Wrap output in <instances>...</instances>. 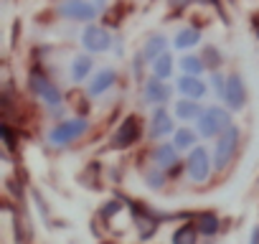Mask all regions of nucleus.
<instances>
[{"mask_svg":"<svg viewBox=\"0 0 259 244\" xmlns=\"http://www.w3.org/2000/svg\"><path fill=\"white\" fill-rule=\"evenodd\" d=\"M239 143H241V130L239 125H231L216 138V145H213V168L216 171H224L231 166V160L236 158L239 153Z\"/></svg>","mask_w":259,"mask_h":244,"instance_id":"obj_1","label":"nucleus"},{"mask_svg":"<svg viewBox=\"0 0 259 244\" xmlns=\"http://www.w3.org/2000/svg\"><path fill=\"white\" fill-rule=\"evenodd\" d=\"M229 125H231V114H229V109H224V107H206V109L198 114V119H196L198 135H201L203 140L219 138Z\"/></svg>","mask_w":259,"mask_h":244,"instance_id":"obj_2","label":"nucleus"},{"mask_svg":"<svg viewBox=\"0 0 259 244\" xmlns=\"http://www.w3.org/2000/svg\"><path fill=\"white\" fill-rule=\"evenodd\" d=\"M216 168H213V155H208V150L206 148H193V150H188V155H186V176H188V181L191 183H208V178H211V173H213Z\"/></svg>","mask_w":259,"mask_h":244,"instance_id":"obj_3","label":"nucleus"},{"mask_svg":"<svg viewBox=\"0 0 259 244\" xmlns=\"http://www.w3.org/2000/svg\"><path fill=\"white\" fill-rule=\"evenodd\" d=\"M87 128H89L87 117L61 119L59 125H54V128H51V133H49V143H51V145H56V148H64V145H69V143L79 140V138L87 133Z\"/></svg>","mask_w":259,"mask_h":244,"instance_id":"obj_4","label":"nucleus"},{"mask_svg":"<svg viewBox=\"0 0 259 244\" xmlns=\"http://www.w3.org/2000/svg\"><path fill=\"white\" fill-rule=\"evenodd\" d=\"M28 87H31V92H33L41 102H46L49 107H59V104L64 102L61 89H59L41 69H33V71L28 74Z\"/></svg>","mask_w":259,"mask_h":244,"instance_id":"obj_5","label":"nucleus"},{"mask_svg":"<svg viewBox=\"0 0 259 244\" xmlns=\"http://www.w3.org/2000/svg\"><path fill=\"white\" fill-rule=\"evenodd\" d=\"M56 13L66 21H74V23H92L97 18L99 8L92 0H59Z\"/></svg>","mask_w":259,"mask_h":244,"instance_id":"obj_6","label":"nucleus"},{"mask_svg":"<svg viewBox=\"0 0 259 244\" xmlns=\"http://www.w3.org/2000/svg\"><path fill=\"white\" fill-rule=\"evenodd\" d=\"M143 135V128H140V119L135 114H127L122 122H119V128L114 130V138H112V148L114 150H127V148H133Z\"/></svg>","mask_w":259,"mask_h":244,"instance_id":"obj_7","label":"nucleus"},{"mask_svg":"<svg viewBox=\"0 0 259 244\" xmlns=\"http://www.w3.org/2000/svg\"><path fill=\"white\" fill-rule=\"evenodd\" d=\"M81 46H84L89 54L109 51V46H112V33H109L107 28L92 23V26H87V28L81 31Z\"/></svg>","mask_w":259,"mask_h":244,"instance_id":"obj_8","label":"nucleus"},{"mask_svg":"<svg viewBox=\"0 0 259 244\" xmlns=\"http://www.w3.org/2000/svg\"><path fill=\"white\" fill-rule=\"evenodd\" d=\"M221 99L226 102V107L229 109H234V112H239L241 107H244V102H246V87H244V79H241V74H229L226 76V87H224V94H221Z\"/></svg>","mask_w":259,"mask_h":244,"instance_id":"obj_9","label":"nucleus"},{"mask_svg":"<svg viewBox=\"0 0 259 244\" xmlns=\"http://www.w3.org/2000/svg\"><path fill=\"white\" fill-rule=\"evenodd\" d=\"M173 94V87L168 84V79L153 76L143 84V102L145 104H165Z\"/></svg>","mask_w":259,"mask_h":244,"instance_id":"obj_10","label":"nucleus"},{"mask_svg":"<svg viewBox=\"0 0 259 244\" xmlns=\"http://www.w3.org/2000/svg\"><path fill=\"white\" fill-rule=\"evenodd\" d=\"M176 133V122H173V114L165 109V107H158L150 117V128H148V135L153 140H163L168 135Z\"/></svg>","mask_w":259,"mask_h":244,"instance_id":"obj_11","label":"nucleus"},{"mask_svg":"<svg viewBox=\"0 0 259 244\" xmlns=\"http://www.w3.org/2000/svg\"><path fill=\"white\" fill-rule=\"evenodd\" d=\"M178 153H181V150L176 148V143H160V145H155V148H153L150 158H153V163H155V166H160V168L170 171L173 166H178V163H181Z\"/></svg>","mask_w":259,"mask_h":244,"instance_id":"obj_12","label":"nucleus"},{"mask_svg":"<svg viewBox=\"0 0 259 244\" xmlns=\"http://www.w3.org/2000/svg\"><path fill=\"white\" fill-rule=\"evenodd\" d=\"M114 82H117V71H114V69H102V71H97V74L92 76V82H89V87H87V94H89V97H102L107 89L114 87Z\"/></svg>","mask_w":259,"mask_h":244,"instance_id":"obj_13","label":"nucleus"},{"mask_svg":"<svg viewBox=\"0 0 259 244\" xmlns=\"http://www.w3.org/2000/svg\"><path fill=\"white\" fill-rule=\"evenodd\" d=\"M176 89L181 92V97L201 99V97L208 92V84H206V82H201V79H198V76H193V74H183V76L178 79Z\"/></svg>","mask_w":259,"mask_h":244,"instance_id":"obj_14","label":"nucleus"},{"mask_svg":"<svg viewBox=\"0 0 259 244\" xmlns=\"http://www.w3.org/2000/svg\"><path fill=\"white\" fill-rule=\"evenodd\" d=\"M165 51H168V38H165L163 33H153V36L145 41L140 56H143V61H155V59H158L160 54H165Z\"/></svg>","mask_w":259,"mask_h":244,"instance_id":"obj_15","label":"nucleus"},{"mask_svg":"<svg viewBox=\"0 0 259 244\" xmlns=\"http://www.w3.org/2000/svg\"><path fill=\"white\" fill-rule=\"evenodd\" d=\"M201 112H203V107L198 104V99H191V97H181V99L176 102V107H173V114H176L178 119H183V122L198 119Z\"/></svg>","mask_w":259,"mask_h":244,"instance_id":"obj_16","label":"nucleus"},{"mask_svg":"<svg viewBox=\"0 0 259 244\" xmlns=\"http://www.w3.org/2000/svg\"><path fill=\"white\" fill-rule=\"evenodd\" d=\"M198 41H201V31H198L196 26H183V28L176 33L173 46H176L178 51H188V49L198 46Z\"/></svg>","mask_w":259,"mask_h":244,"instance_id":"obj_17","label":"nucleus"},{"mask_svg":"<svg viewBox=\"0 0 259 244\" xmlns=\"http://www.w3.org/2000/svg\"><path fill=\"white\" fill-rule=\"evenodd\" d=\"M196 226H198V231L203 236H216L221 231V219L213 211H203V214L196 216Z\"/></svg>","mask_w":259,"mask_h":244,"instance_id":"obj_18","label":"nucleus"},{"mask_svg":"<svg viewBox=\"0 0 259 244\" xmlns=\"http://www.w3.org/2000/svg\"><path fill=\"white\" fill-rule=\"evenodd\" d=\"M198 130H191V128H178L176 133H173V143H176V148L178 150H193L196 145H198Z\"/></svg>","mask_w":259,"mask_h":244,"instance_id":"obj_19","label":"nucleus"},{"mask_svg":"<svg viewBox=\"0 0 259 244\" xmlns=\"http://www.w3.org/2000/svg\"><path fill=\"white\" fill-rule=\"evenodd\" d=\"M92 66H94L92 56H87V54L74 56V61H71V79H74L76 84H79V82H84V79L92 74Z\"/></svg>","mask_w":259,"mask_h":244,"instance_id":"obj_20","label":"nucleus"},{"mask_svg":"<svg viewBox=\"0 0 259 244\" xmlns=\"http://www.w3.org/2000/svg\"><path fill=\"white\" fill-rule=\"evenodd\" d=\"M198 226L196 224H181L173 236H170V244H198Z\"/></svg>","mask_w":259,"mask_h":244,"instance_id":"obj_21","label":"nucleus"},{"mask_svg":"<svg viewBox=\"0 0 259 244\" xmlns=\"http://www.w3.org/2000/svg\"><path fill=\"white\" fill-rule=\"evenodd\" d=\"M143 181L148 183V188L160 191V188L165 186V181H168V171H165V168H160V166H150V168H145V171H143Z\"/></svg>","mask_w":259,"mask_h":244,"instance_id":"obj_22","label":"nucleus"},{"mask_svg":"<svg viewBox=\"0 0 259 244\" xmlns=\"http://www.w3.org/2000/svg\"><path fill=\"white\" fill-rule=\"evenodd\" d=\"M178 66H181V71H183V74H193V76L203 74V69H206L203 59H201V56H196V54H183V56H181V61H178Z\"/></svg>","mask_w":259,"mask_h":244,"instance_id":"obj_23","label":"nucleus"},{"mask_svg":"<svg viewBox=\"0 0 259 244\" xmlns=\"http://www.w3.org/2000/svg\"><path fill=\"white\" fill-rule=\"evenodd\" d=\"M173 66H176V61H173L170 51H165V54H160V56L153 61V76L170 79V74H173Z\"/></svg>","mask_w":259,"mask_h":244,"instance_id":"obj_24","label":"nucleus"},{"mask_svg":"<svg viewBox=\"0 0 259 244\" xmlns=\"http://www.w3.org/2000/svg\"><path fill=\"white\" fill-rule=\"evenodd\" d=\"M201 59H203L206 69H211V71H216V69L224 64V56H221V51H219L216 46H203V54H201Z\"/></svg>","mask_w":259,"mask_h":244,"instance_id":"obj_25","label":"nucleus"},{"mask_svg":"<svg viewBox=\"0 0 259 244\" xmlns=\"http://www.w3.org/2000/svg\"><path fill=\"white\" fill-rule=\"evenodd\" d=\"M122 211V201H107L104 206H102V219H112V216H117Z\"/></svg>","mask_w":259,"mask_h":244,"instance_id":"obj_26","label":"nucleus"},{"mask_svg":"<svg viewBox=\"0 0 259 244\" xmlns=\"http://www.w3.org/2000/svg\"><path fill=\"white\" fill-rule=\"evenodd\" d=\"M211 87H213V92L221 97V94H224V87H226V76H224L221 71H213V74H211Z\"/></svg>","mask_w":259,"mask_h":244,"instance_id":"obj_27","label":"nucleus"},{"mask_svg":"<svg viewBox=\"0 0 259 244\" xmlns=\"http://www.w3.org/2000/svg\"><path fill=\"white\" fill-rule=\"evenodd\" d=\"M0 138H3V143H6V148H8V150H16V140H13L11 125H0Z\"/></svg>","mask_w":259,"mask_h":244,"instance_id":"obj_28","label":"nucleus"},{"mask_svg":"<svg viewBox=\"0 0 259 244\" xmlns=\"http://www.w3.org/2000/svg\"><path fill=\"white\" fill-rule=\"evenodd\" d=\"M188 3H193V0H168V6H170V8H176V11L188 8Z\"/></svg>","mask_w":259,"mask_h":244,"instance_id":"obj_29","label":"nucleus"},{"mask_svg":"<svg viewBox=\"0 0 259 244\" xmlns=\"http://www.w3.org/2000/svg\"><path fill=\"white\" fill-rule=\"evenodd\" d=\"M249 244H259V226L251 229V236H249Z\"/></svg>","mask_w":259,"mask_h":244,"instance_id":"obj_30","label":"nucleus"},{"mask_svg":"<svg viewBox=\"0 0 259 244\" xmlns=\"http://www.w3.org/2000/svg\"><path fill=\"white\" fill-rule=\"evenodd\" d=\"M196 3H201V6H213V8H219V11H221L219 0H196Z\"/></svg>","mask_w":259,"mask_h":244,"instance_id":"obj_31","label":"nucleus"},{"mask_svg":"<svg viewBox=\"0 0 259 244\" xmlns=\"http://www.w3.org/2000/svg\"><path fill=\"white\" fill-rule=\"evenodd\" d=\"M92 3H94V6L99 8V11H102V8H107V6H104V3H107V0H92Z\"/></svg>","mask_w":259,"mask_h":244,"instance_id":"obj_32","label":"nucleus"},{"mask_svg":"<svg viewBox=\"0 0 259 244\" xmlns=\"http://www.w3.org/2000/svg\"><path fill=\"white\" fill-rule=\"evenodd\" d=\"M102 244H109V241H102Z\"/></svg>","mask_w":259,"mask_h":244,"instance_id":"obj_33","label":"nucleus"}]
</instances>
